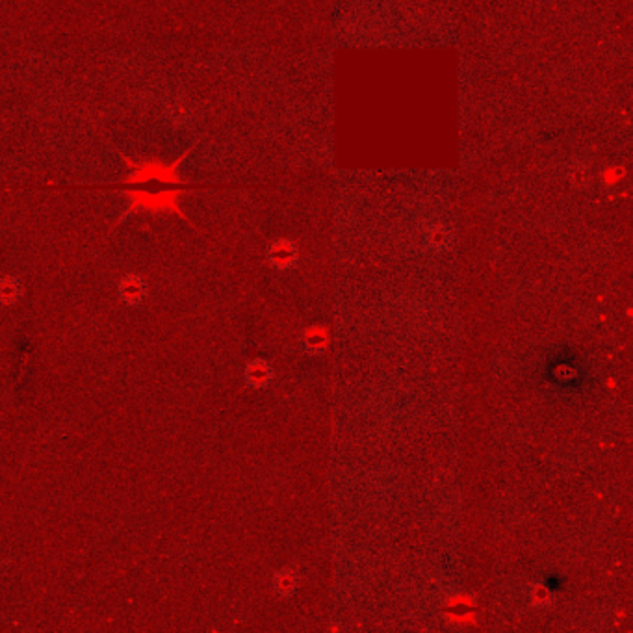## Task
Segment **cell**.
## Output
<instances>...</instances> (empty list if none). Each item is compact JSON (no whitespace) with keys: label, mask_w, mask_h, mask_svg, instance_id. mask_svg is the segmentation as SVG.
<instances>
[{"label":"cell","mask_w":633,"mask_h":633,"mask_svg":"<svg viewBox=\"0 0 633 633\" xmlns=\"http://www.w3.org/2000/svg\"><path fill=\"white\" fill-rule=\"evenodd\" d=\"M186 151L177 158L173 164H165L156 158L143 160V162H134L128 156L121 154L125 164L128 165L127 180L117 184H103V186H84V184H76V186H61V184L49 183L41 186V188H58V189H119L125 191L128 197V210L125 216L134 212H152V214H177L184 218L183 210L178 208V195L184 189L199 188L195 184L184 183L178 178V165L183 164V160L188 156ZM123 216V218H125ZM186 220V218H184Z\"/></svg>","instance_id":"obj_1"},{"label":"cell","mask_w":633,"mask_h":633,"mask_svg":"<svg viewBox=\"0 0 633 633\" xmlns=\"http://www.w3.org/2000/svg\"><path fill=\"white\" fill-rule=\"evenodd\" d=\"M119 295L125 303L138 304L141 299L145 298V282L136 275H127L119 282Z\"/></svg>","instance_id":"obj_2"},{"label":"cell","mask_w":633,"mask_h":633,"mask_svg":"<svg viewBox=\"0 0 633 633\" xmlns=\"http://www.w3.org/2000/svg\"><path fill=\"white\" fill-rule=\"evenodd\" d=\"M21 295V284L15 277H2L0 279V303L13 304L17 303Z\"/></svg>","instance_id":"obj_3"}]
</instances>
